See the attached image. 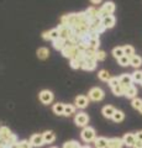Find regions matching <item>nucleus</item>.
<instances>
[{
  "label": "nucleus",
  "mask_w": 142,
  "mask_h": 148,
  "mask_svg": "<svg viewBox=\"0 0 142 148\" xmlns=\"http://www.w3.org/2000/svg\"><path fill=\"white\" fill-rule=\"evenodd\" d=\"M123 119H125V114L122 112V111H120V110H116V112L114 114V116H113V120L115 122H121V121H123Z\"/></svg>",
  "instance_id": "a878e982"
},
{
  "label": "nucleus",
  "mask_w": 142,
  "mask_h": 148,
  "mask_svg": "<svg viewBox=\"0 0 142 148\" xmlns=\"http://www.w3.org/2000/svg\"><path fill=\"white\" fill-rule=\"evenodd\" d=\"M89 104V99L86 98V96L84 95H79V96H77L75 98V106L77 108H79V109H84L86 108Z\"/></svg>",
  "instance_id": "2eb2a0df"
},
{
  "label": "nucleus",
  "mask_w": 142,
  "mask_h": 148,
  "mask_svg": "<svg viewBox=\"0 0 142 148\" xmlns=\"http://www.w3.org/2000/svg\"><path fill=\"white\" fill-rule=\"evenodd\" d=\"M131 105H132V108H134V109L140 110V108L142 106V99H140V98H135V99H132Z\"/></svg>",
  "instance_id": "c9c22d12"
},
{
  "label": "nucleus",
  "mask_w": 142,
  "mask_h": 148,
  "mask_svg": "<svg viewBox=\"0 0 142 148\" xmlns=\"http://www.w3.org/2000/svg\"><path fill=\"white\" fill-rule=\"evenodd\" d=\"M113 56L115 58H121L122 56H125V52H123V47H115L113 49Z\"/></svg>",
  "instance_id": "bb28decb"
},
{
  "label": "nucleus",
  "mask_w": 142,
  "mask_h": 148,
  "mask_svg": "<svg viewBox=\"0 0 142 148\" xmlns=\"http://www.w3.org/2000/svg\"><path fill=\"white\" fill-rule=\"evenodd\" d=\"M122 146H123L122 138L114 137L108 140V148H122Z\"/></svg>",
  "instance_id": "f8f14e48"
},
{
  "label": "nucleus",
  "mask_w": 142,
  "mask_h": 148,
  "mask_svg": "<svg viewBox=\"0 0 142 148\" xmlns=\"http://www.w3.org/2000/svg\"><path fill=\"white\" fill-rule=\"evenodd\" d=\"M54 140H56V135H54V132L46 131L43 133V141H45V143H52Z\"/></svg>",
  "instance_id": "6ab92c4d"
},
{
  "label": "nucleus",
  "mask_w": 142,
  "mask_h": 148,
  "mask_svg": "<svg viewBox=\"0 0 142 148\" xmlns=\"http://www.w3.org/2000/svg\"><path fill=\"white\" fill-rule=\"evenodd\" d=\"M66 46H67V41L61 38V37L53 41V47L56 48V49H58V51H62L63 48L66 47Z\"/></svg>",
  "instance_id": "a211bd4d"
},
{
  "label": "nucleus",
  "mask_w": 142,
  "mask_h": 148,
  "mask_svg": "<svg viewBox=\"0 0 142 148\" xmlns=\"http://www.w3.org/2000/svg\"><path fill=\"white\" fill-rule=\"evenodd\" d=\"M75 111V106H73L71 104H68L64 106V116H71V115L74 114Z\"/></svg>",
  "instance_id": "c756f323"
},
{
  "label": "nucleus",
  "mask_w": 142,
  "mask_h": 148,
  "mask_svg": "<svg viewBox=\"0 0 142 148\" xmlns=\"http://www.w3.org/2000/svg\"><path fill=\"white\" fill-rule=\"evenodd\" d=\"M71 67L73 69H78V68H80V61L78 58H73L71 59Z\"/></svg>",
  "instance_id": "4c0bfd02"
},
{
  "label": "nucleus",
  "mask_w": 142,
  "mask_h": 148,
  "mask_svg": "<svg viewBox=\"0 0 142 148\" xmlns=\"http://www.w3.org/2000/svg\"><path fill=\"white\" fill-rule=\"evenodd\" d=\"M99 46H100V41L99 38H90L89 40V48H93V49H99Z\"/></svg>",
  "instance_id": "7c9ffc66"
},
{
  "label": "nucleus",
  "mask_w": 142,
  "mask_h": 148,
  "mask_svg": "<svg viewBox=\"0 0 142 148\" xmlns=\"http://www.w3.org/2000/svg\"><path fill=\"white\" fill-rule=\"evenodd\" d=\"M82 148H91V147H90V146H88V145H86V146H83Z\"/></svg>",
  "instance_id": "a18cd8bd"
},
{
  "label": "nucleus",
  "mask_w": 142,
  "mask_h": 148,
  "mask_svg": "<svg viewBox=\"0 0 142 148\" xmlns=\"http://www.w3.org/2000/svg\"><path fill=\"white\" fill-rule=\"evenodd\" d=\"M0 148H5V147H3V146H0Z\"/></svg>",
  "instance_id": "de8ad7c7"
},
{
  "label": "nucleus",
  "mask_w": 142,
  "mask_h": 148,
  "mask_svg": "<svg viewBox=\"0 0 142 148\" xmlns=\"http://www.w3.org/2000/svg\"><path fill=\"white\" fill-rule=\"evenodd\" d=\"M136 95H137V89H136V86H134V85H132L130 89L125 92V96L126 98H129V99H135Z\"/></svg>",
  "instance_id": "393cba45"
},
{
  "label": "nucleus",
  "mask_w": 142,
  "mask_h": 148,
  "mask_svg": "<svg viewBox=\"0 0 142 148\" xmlns=\"http://www.w3.org/2000/svg\"><path fill=\"white\" fill-rule=\"evenodd\" d=\"M105 57H106V53L104 51H97V61H104Z\"/></svg>",
  "instance_id": "ea45409f"
},
{
  "label": "nucleus",
  "mask_w": 142,
  "mask_h": 148,
  "mask_svg": "<svg viewBox=\"0 0 142 148\" xmlns=\"http://www.w3.org/2000/svg\"><path fill=\"white\" fill-rule=\"evenodd\" d=\"M130 66L135 67V68H139L142 66V58L140 57V56H132L131 57V62H130Z\"/></svg>",
  "instance_id": "412c9836"
},
{
  "label": "nucleus",
  "mask_w": 142,
  "mask_h": 148,
  "mask_svg": "<svg viewBox=\"0 0 142 148\" xmlns=\"http://www.w3.org/2000/svg\"><path fill=\"white\" fill-rule=\"evenodd\" d=\"M108 84L110 85V88H115L117 85H120V78H117V77H111V79H110L108 82Z\"/></svg>",
  "instance_id": "72a5a7b5"
},
{
  "label": "nucleus",
  "mask_w": 142,
  "mask_h": 148,
  "mask_svg": "<svg viewBox=\"0 0 142 148\" xmlns=\"http://www.w3.org/2000/svg\"><path fill=\"white\" fill-rule=\"evenodd\" d=\"M79 53H80V51H79V48H78L77 46H73V45L68 43V42H67V46H66V47L62 49V54H63V57L69 58V59L77 58L78 56H79Z\"/></svg>",
  "instance_id": "f257e3e1"
},
{
  "label": "nucleus",
  "mask_w": 142,
  "mask_h": 148,
  "mask_svg": "<svg viewBox=\"0 0 142 148\" xmlns=\"http://www.w3.org/2000/svg\"><path fill=\"white\" fill-rule=\"evenodd\" d=\"M49 37H51L52 41L59 38V31H58V29H52V30H49Z\"/></svg>",
  "instance_id": "e433bc0d"
},
{
  "label": "nucleus",
  "mask_w": 142,
  "mask_h": 148,
  "mask_svg": "<svg viewBox=\"0 0 142 148\" xmlns=\"http://www.w3.org/2000/svg\"><path fill=\"white\" fill-rule=\"evenodd\" d=\"M58 31H59V37L63 40L68 41L69 40V37L73 35V29L71 26H63V25H59L58 27Z\"/></svg>",
  "instance_id": "39448f33"
},
{
  "label": "nucleus",
  "mask_w": 142,
  "mask_h": 148,
  "mask_svg": "<svg viewBox=\"0 0 142 148\" xmlns=\"http://www.w3.org/2000/svg\"><path fill=\"white\" fill-rule=\"evenodd\" d=\"M115 22H116V18H115V16H114V15H109V16H106V17L102 18V24H103V26L105 27V30L114 27Z\"/></svg>",
  "instance_id": "ddd939ff"
},
{
  "label": "nucleus",
  "mask_w": 142,
  "mask_h": 148,
  "mask_svg": "<svg viewBox=\"0 0 142 148\" xmlns=\"http://www.w3.org/2000/svg\"><path fill=\"white\" fill-rule=\"evenodd\" d=\"M30 142L34 147H41L45 145L43 141V135H40V133H36V135H32L30 138Z\"/></svg>",
  "instance_id": "9b49d317"
},
{
  "label": "nucleus",
  "mask_w": 142,
  "mask_h": 148,
  "mask_svg": "<svg viewBox=\"0 0 142 148\" xmlns=\"http://www.w3.org/2000/svg\"><path fill=\"white\" fill-rule=\"evenodd\" d=\"M98 77H99V79L103 80V82H109L110 79H111V77H110V73L108 71H105V69H103V71H100L98 73Z\"/></svg>",
  "instance_id": "b1692460"
},
{
  "label": "nucleus",
  "mask_w": 142,
  "mask_h": 148,
  "mask_svg": "<svg viewBox=\"0 0 142 148\" xmlns=\"http://www.w3.org/2000/svg\"><path fill=\"white\" fill-rule=\"evenodd\" d=\"M114 11H115V4L113 1H106L99 9V18H104L109 15H113Z\"/></svg>",
  "instance_id": "f03ea898"
},
{
  "label": "nucleus",
  "mask_w": 142,
  "mask_h": 148,
  "mask_svg": "<svg viewBox=\"0 0 142 148\" xmlns=\"http://www.w3.org/2000/svg\"><path fill=\"white\" fill-rule=\"evenodd\" d=\"M134 148H142V141H137L136 140V143H135Z\"/></svg>",
  "instance_id": "37998d69"
},
{
  "label": "nucleus",
  "mask_w": 142,
  "mask_h": 148,
  "mask_svg": "<svg viewBox=\"0 0 142 148\" xmlns=\"http://www.w3.org/2000/svg\"><path fill=\"white\" fill-rule=\"evenodd\" d=\"M40 100H41V103L45 104V105L51 104L52 101H53V94H52V91H49V90H42V91L40 92Z\"/></svg>",
  "instance_id": "1a4fd4ad"
},
{
  "label": "nucleus",
  "mask_w": 142,
  "mask_h": 148,
  "mask_svg": "<svg viewBox=\"0 0 142 148\" xmlns=\"http://www.w3.org/2000/svg\"><path fill=\"white\" fill-rule=\"evenodd\" d=\"M80 136H82V140H83L84 142H86V143L93 142V141H95V130L93 127L86 126V127L83 128Z\"/></svg>",
  "instance_id": "7ed1b4c3"
},
{
  "label": "nucleus",
  "mask_w": 142,
  "mask_h": 148,
  "mask_svg": "<svg viewBox=\"0 0 142 148\" xmlns=\"http://www.w3.org/2000/svg\"><path fill=\"white\" fill-rule=\"evenodd\" d=\"M64 104H62V103H57V104H54L53 105V112L56 114V115H64Z\"/></svg>",
  "instance_id": "aec40b11"
},
{
  "label": "nucleus",
  "mask_w": 142,
  "mask_h": 148,
  "mask_svg": "<svg viewBox=\"0 0 142 148\" xmlns=\"http://www.w3.org/2000/svg\"><path fill=\"white\" fill-rule=\"evenodd\" d=\"M51 148H57V147H51Z\"/></svg>",
  "instance_id": "09e8293b"
},
{
  "label": "nucleus",
  "mask_w": 142,
  "mask_h": 148,
  "mask_svg": "<svg viewBox=\"0 0 142 148\" xmlns=\"http://www.w3.org/2000/svg\"><path fill=\"white\" fill-rule=\"evenodd\" d=\"M113 92H114V95H116V96H122V95H125V91H123L122 89V86L121 85H117L115 88H113Z\"/></svg>",
  "instance_id": "f704fd0d"
},
{
  "label": "nucleus",
  "mask_w": 142,
  "mask_h": 148,
  "mask_svg": "<svg viewBox=\"0 0 142 148\" xmlns=\"http://www.w3.org/2000/svg\"><path fill=\"white\" fill-rule=\"evenodd\" d=\"M11 131L9 130V127L6 126H3V127H0V137H3V138H5V140L8 141L9 138L11 137Z\"/></svg>",
  "instance_id": "4be33fe9"
},
{
  "label": "nucleus",
  "mask_w": 142,
  "mask_h": 148,
  "mask_svg": "<svg viewBox=\"0 0 142 148\" xmlns=\"http://www.w3.org/2000/svg\"><path fill=\"white\" fill-rule=\"evenodd\" d=\"M63 148H82L77 141H68L63 145Z\"/></svg>",
  "instance_id": "473e14b6"
},
{
  "label": "nucleus",
  "mask_w": 142,
  "mask_h": 148,
  "mask_svg": "<svg viewBox=\"0 0 142 148\" xmlns=\"http://www.w3.org/2000/svg\"><path fill=\"white\" fill-rule=\"evenodd\" d=\"M95 148H108V138L98 137L95 138Z\"/></svg>",
  "instance_id": "f3484780"
},
{
  "label": "nucleus",
  "mask_w": 142,
  "mask_h": 148,
  "mask_svg": "<svg viewBox=\"0 0 142 148\" xmlns=\"http://www.w3.org/2000/svg\"><path fill=\"white\" fill-rule=\"evenodd\" d=\"M74 122H75L77 126L86 127V125H88V122H89V117H88V115H86L85 112H79V114L75 115Z\"/></svg>",
  "instance_id": "423d86ee"
},
{
  "label": "nucleus",
  "mask_w": 142,
  "mask_h": 148,
  "mask_svg": "<svg viewBox=\"0 0 142 148\" xmlns=\"http://www.w3.org/2000/svg\"><path fill=\"white\" fill-rule=\"evenodd\" d=\"M37 57L40 59H46V58H48V56H49V51L46 48V47H41L37 49Z\"/></svg>",
  "instance_id": "5701e85b"
},
{
  "label": "nucleus",
  "mask_w": 142,
  "mask_h": 148,
  "mask_svg": "<svg viewBox=\"0 0 142 148\" xmlns=\"http://www.w3.org/2000/svg\"><path fill=\"white\" fill-rule=\"evenodd\" d=\"M123 52H125V56H127V57H132V56H135V48L132 47V46L130 45H126L125 47H123Z\"/></svg>",
  "instance_id": "cd10ccee"
},
{
  "label": "nucleus",
  "mask_w": 142,
  "mask_h": 148,
  "mask_svg": "<svg viewBox=\"0 0 142 148\" xmlns=\"http://www.w3.org/2000/svg\"><path fill=\"white\" fill-rule=\"evenodd\" d=\"M141 84H142V83H141Z\"/></svg>",
  "instance_id": "8fccbe9b"
},
{
  "label": "nucleus",
  "mask_w": 142,
  "mask_h": 148,
  "mask_svg": "<svg viewBox=\"0 0 142 148\" xmlns=\"http://www.w3.org/2000/svg\"><path fill=\"white\" fill-rule=\"evenodd\" d=\"M84 12H85V16H86V18H88L89 21H93V20H95V18H99V10L98 9H95L94 6L88 8Z\"/></svg>",
  "instance_id": "9d476101"
},
{
  "label": "nucleus",
  "mask_w": 142,
  "mask_h": 148,
  "mask_svg": "<svg viewBox=\"0 0 142 148\" xmlns=\"http://www.w3.org/2000/svg\"><path fill=\"white\" fill-rule=\"evenodd\" d=\"M19 148H20V147H19Z\"/></svg>",
  "instance_id": "3c124183"
},
{
  "label": "nucleus",
  "mask_w": 142,
  "mask_h": 148,
  "mask_svg": "<svg viewBox=\"0 0 142 148\" xmlns=\"http://www.w3.org/2000/svg\"><path fill=\"white\" fill-rule=\"evenodd\" d=\"M139 111H140V114L142 115V106H141V108H140V110H139Z\"/></svg>",
  "instance_id": "49530a36"
},
{
  "label": "nucleus",
  "mask_w": 142,
  "mask_h": 148,
  "mask_svg": "<svg viewBox=\"0 0 142 148\" xmlns=\"http://www.w3.org/2000/svg\"><path fill=\"white\" fill-rule=\"evenodd\" d=\"M135 136L137 141H142V131H139L137 133H135Z\"/></svg>",
  "instance_id": "79ce46f5"
},
{
  "label": "nucleus",
  "mask_w": 142,
  "mask_h": 148,
  "mask_svg": "<svg viewBox=\"0 0 142 148\" xmlns=\"http://www.w3.org/2000/svg\"><path fill=\"white\" fill-rule=\"evenodd\" d=\"M116 112V109L114 108V106L111 105H106V106H104L103 108V115L106 119H113L114 116V114Z\"/></svg>",
  "instance_id": "dca6fc26"
},
{
  "label": "nucleus",
  "mask_w": 142,
  "mask_h": 148,
  "mask_svg": "<svg viewBox=\"0 0 142 148\" xmlns=\"http://www.w3.org/2000/svg\"><path fill=\"white\" fill-rule=\"evenodd\" d=\"M122 141H123V145L125 146L134 147L135 143H136V136L134 135V133H126V135L122 137Z\"/></svg>",
  "instance_id": "4468645a"
},
{
  "label": "nucleus",
  "mask_w": 142,
  "mask_h": 148,
  "mask_svg": "<svg viewBox=\"0 0 142 148\" xmlns=\"http://www.w3.org/2000/svg\"><path fill=\"white\" fill-rule=\"evenodd\" d=\"M19 147H20V148H32L34 146L31 145L30 141L24 140V141H20V142H19Z\"/></svg>",
  "instance_id": "58836bf2"
},
{
  "label": "nucleus",
  "mask_w": 142,
  "mask_h": 148,
  "mask_svg": "<svg viewBox=\"0 0 142 148\" xmlns=\"http://www.w3.org/2000/svg\"><path fill=\"white\" fill-rule=\"evenodd\" d=\"M90 1L93 4H100V3H102V0H90Z\"/></svg>",
  "instance_id": "c03bdc74"
},
{
  "label": "nucleus",
  "mask_w": 142,
  "mask_h": 148,
  "mask_svg": "<svg viewBox=\"0 0 142 148\" xmlns=\"http://www.w3.org/2000/svg\"><path fill=\"white\" fill-rule=\"evenodd\" d=\"M91 32H98V34H102L105 31V27L102 24V18H95V20L90 21V30Z\"/></svg>",
  "instance_id": "0eeeda50"
},
{
  "label": "nucleus",
  "mask_w": 142,
  "mask_h": 148,
  "mask_svg": "<svg viewBox=\"0 0 142 148\" xmlns=\"http://www.w3.org/2000/svg\"><path fill=\"white\" fill-rule=\"evenodd\" d=\"M117 62H119V64L120 66H122V67H127L130 64V62H131V58L130 57H127V56H122L121 58H119L117 59Z\"/></svg>",
  "instance_id": "c85d7f7f"
},
{
  "label": "nucleus",
  "mask_w": 142,
  "mask_h": 148,
  "mask_svg": "<svg viewBox=\"0 0 142 148\" xmlns=\"http://www.w3.org/2000/svg\"><path fill=\"white\" fill-rule=\"evenodd\" d=\"M42 37H43V40H51V37H49V31H46V32H43L42 34Z\"/></svg>",
  "instance_id": "a19ab883"
},
{
  "label": "nucleus",
  "mask_w": 142,
  "mask_h": 148,
  "mask_svg": "<svg viewBox=\"0 0 142 148\" xmlns=\"http://www.w3.org/2000/svg\"><path fill=\"white\" fill-rule=\"evenodd\" d=\"M131 75H132V80L135 83H142V71H136Z\"/></svg>",
  "instance_id": "2f4dec72"
},
{
  "label": "nucleus",
  "mask_w": 142,
  "mask_h": 148,
  "mask_svg": "<svg viewBox=\"0 0 142 148\" xmlns=\"http://www.w3.org/2000/svg\"><path fill=\"white\" fill-rule=\"evenodd\" d=\"M104 98V91L100 88H93L89 91V99L94 100V101H100Z\"/></svg>",
  "instance_id": "6e6552de"
},
{
  "label": "nucleus",
  "mask_w": 142,
  "mask_h": 148,
  "mask_svg": "<svg viewBox=\"0 0 142 148\" xmlns=\"http://www.w3.org/2000/svg\"><path fill=\"white\" fill-rule=\"evenodd\" d=\"M97 59L94 58H89V57H84L80 61V68L84 71H93L97 67Z\"/></svg>",
  "instance_id": "20e7f679"
}]
</instances>
